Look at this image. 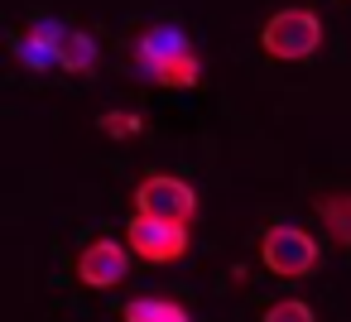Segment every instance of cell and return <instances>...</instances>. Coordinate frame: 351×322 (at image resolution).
<instances>
[{
	"label": "cell",
	"mask_w": 351,
	"mask_h": 322,
	"mask_svg": "<svg viewBox=\"0 0 351 322\" xmlns=\"http://www.w3.org/2000/svg\"><path fill=\"white\" fill-rule=\"evenodd\" d=\"M260 49H265L269 58H279V63H303V58H313V53L322 49V20H317L313 10L289 5V10H279V15L265 20Z\"/></svg>",
	"instance_id": "6da1fadb"
},
{
	"label": "cell",
	"mask_w": 351,
	"mask_h": 322,
	"mask_svg": "<svg viewBox=\"0 0 351 322\" xmlns=\"http://www.w3.org/2000/svg\"><path fill=\"white\" fill-rule=\"evenodd\" d=\"M135 216L193 226V221H197V193H193V183H183L178 173H149V178H140V188H135Z\"/></svg>",
	"instance_id": "7a4b0ae2"
},
{
	"label": "cell",
	"mask_w": 351,
	"mask_h": 322,
	"mask_svg": "<svg viewBox=\"0 0 351 322\" xmlns=\"http://www.w3.org/2000/svg\"><path fill=\"white\" fill-rule=\"evenodd\" d=\"M317 240L303 231V226H289V221H279V226H269L265 231V240H260V264L269 269V274H279V279H303V274H313L317 269Z\"/></svg>",
	"instance_id": "3957f363"
},
{
	"label": "cell",
	"mask_w": 351,
	"mask_h": 322,
	"mask_svg": "<svg viewBox=\"0 0 351 322\" xmlns=\"http://www.w3.org/2000/svg\"><path fill=\"white\" fill-rule=\"evenodd\" d=\"M125 245L149 260V264H169L188 250V226H173V221H154V216H130L125 226Z\"/></svg>",
	"instance_id": "277c9868"
},
{
	"label": "cell",
	"mask_w": 351,
	"mask_h": 322,
	"mask_svg": "<svg viewBox=\"0 0 351 322\" xmlns=\"http://www.w3.org/2000/svg\"><path fill=\"white\" fill-rule=\"evenodd\" d=\"M125 274H130V255H125V245L111 240V236H97V240L77 255V279H82L87 288H116Z\"/></svg>",
	"instance_id": "5b68a950"
},
{
	"label": "cell",
	"mask_w": 351,
	"mask_h": 322,
	"mask_svg": "<svg viewBox=\"0 0 351 322\" xmlns=\"http://www.w3.org/2000/svg\"><path fill=\"white\" fill-rule=\"evenodd\" d=\"M178 53H188V39H183V29H173V25L145 29V34L135 39V68H140V77H154V68L169 63V58H178Z\"/></svg>",
	"instance_id": "8992f818"
},
{
	"label": "cell",
	"mask_w": 351,
	"mask_h": 322,
	"mask_svg": "<svg viewBox=\"0 0 351 322\" xmlns=\"http://www.w3.org/2000/svg\"><path fill=\"white\" fill-rule=\"evenodd\" d=\"M317 221L327 226V236L337 245L351 250V193H322L317 197Z\"/></svg>",
	"instance_id": "52a82bcc"
},
{
	"label": "cell",
	"mask_w": 351,
	"mask_h": 322,
	"mask_svg": "<svg viewBox=\"0 0 351 322\" xmlns=\"http://www.w3.org/2000/svg\"><path fill=\"white\" fill-rule=\"evenodd\" d=\"M125 322H193V317L173 298H130L125 303Z\"/></svg>",
	"instance_id": "ba28073f"
},
{
	"label": "cell",
	"mask_w": 351,
	"mask_h": 322,
	"mask_svg": "<svg viewBox=\"0 0 351 322\" xmlns=\"http://www.w3.org/2000/svg\"><path fill=\"white\" fill-rule=\"evenodd\" d=\"M149 82H159V87H197V82H202V58L188 49V53H178V58H169V63H159Z\"/></svg>",
	"instance_id": "9c48e42d"
},
{
	"label": "cell",
	"mask_w": 351,
	"mask_h": 322,
	"mask_svg": "<svg viewBox=\"0 0 351 322\" xmlns=\"http://www.w3.org/2000/svg\"><path fill=\"white\" fill-rule=\"evenodd\" d=\"M92 63H97V44H92V34L68 29V39H63V73H92Z\"/></svg>",
	"instance_id": "30bf717a"
},
{
	"label": "cell",
	"mask_w": 351,
	"mask_h": 322,
	"mask_svg": "<svg viewBox=\"0 0 351 322\" xmlns=\"http://www.w3.org/2000/svg\"><path fill=\"white\" fill-rule=\"evenodd\" d=\"M15 49H20V58H25L29 68H39V73H44V68H53V63L63 68V49H58V44H49V39H39L34 29H29V39H20Z\"/></svg>",
	"instance_id": "8fae6325"
},
{
	"label": "cell",
	"mask_w": 351,
	"mask_h": 322,
	"mask_svg": "<svg viewBox=\"0 0 351 322\" xmlns=\"http://www.w3.org/2000/svg\"><path fill=\"white\" fill-rule=\"evenodd\" d=\"M260 322H317V317H313V308L303 298H279V303H269V312Z\"/></svg>",
	"instance_id": "7c38bea8"
},
{
	"label": "cell",
	"mask_w": 351,
	"mask_h": 322,
	"mask_svg": "<svg viewBox=\"0 0 351 322\" xmlns=\"http://www.w3.org/2000/svg\"><path fill=\"white\" fill-rule=\"evenodd\" d=\"M97 125H101L106 135H116V140H125V135H140V130H145V121H140L135 111H106Z\"/></svg>",
	"instance_id": "4fadbf2b"
}]
</instances>
